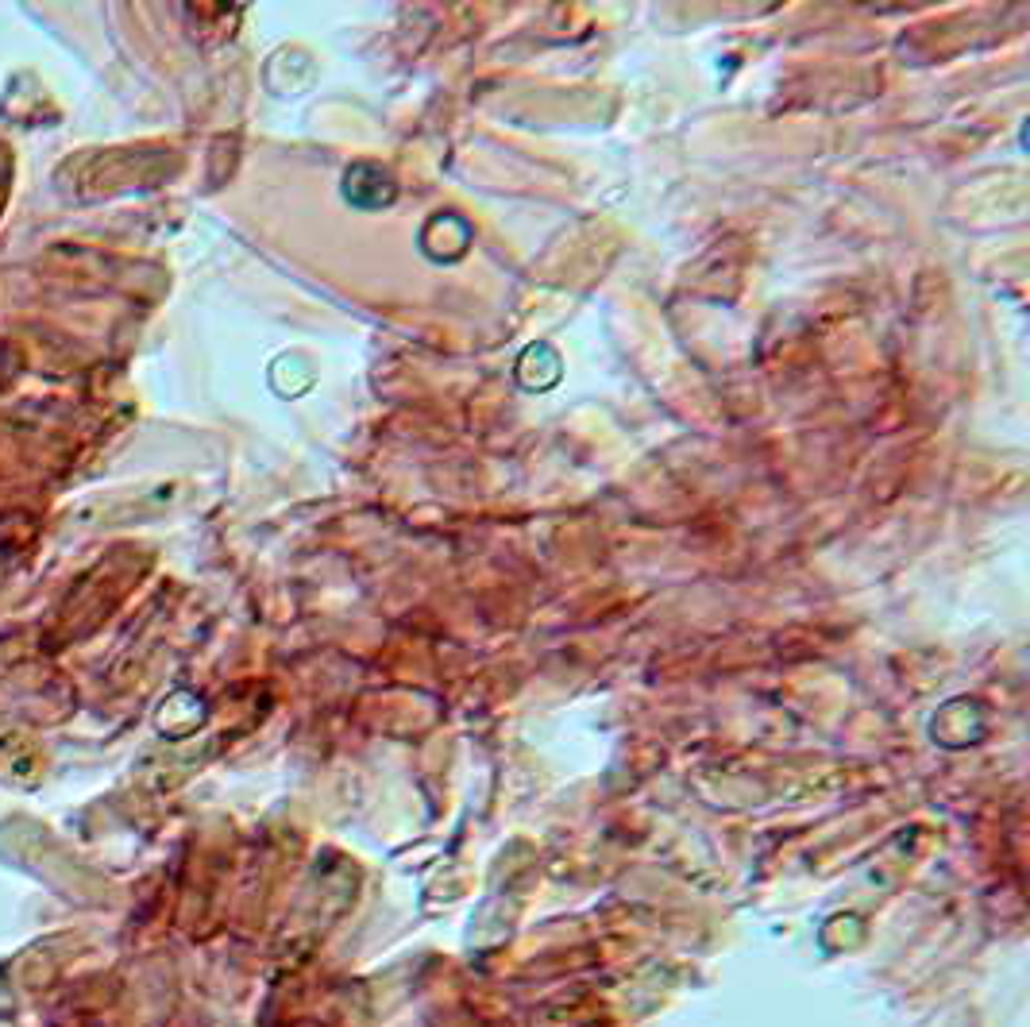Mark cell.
Wrapping results in <instances>:
<instances>
[{
    "mask_svg": "<svg viewBox=\"0 0 1030 1027\" xmlns=\"http://www.w3.org/2000/svg\"><path fill=\"white\" fill-rule=\"evenodd\" d=\"M344 193H347V201H355V205H363V209L391 205V201H394V178L386 174L383 167L360 163V167H352V171H347Z\"/></svg>",
    "mask_w": 1030,
    "mask_h": 1027,
    "instance_id": "1",
    "label": "cell"
}]
</instances>
